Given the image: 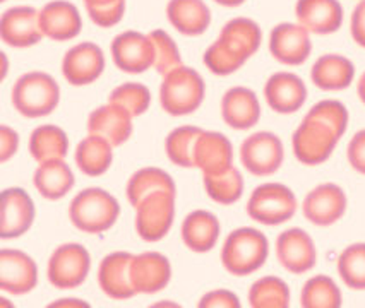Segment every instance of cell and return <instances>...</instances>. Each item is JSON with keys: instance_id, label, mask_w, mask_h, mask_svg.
<instances>
[{"instance_id": "25", "label": "cell", "mask_w": 365, "mask_h": 308, "mask_svg": "<svg viewBox=\"0 0 365 308\" xmlns=\"http://www.w3.org/2000/svg\"><path fill=\"white\" fill-rule=\"evenodd\" d=\"M40 28L43 36L50 40L69 41L81 33L83 19L74 4L53 0L40 11Z\"/></svg>"}, {"instance_id": "16", "label": "cell", "mask_w": 365, "mask_h": 308, "mask_svg": "<svg viewBox=\"0 0 365 308\" xmlns=\"http://www.w3.org/2000/svg\"><path fill=\"white\" fill-rule=\"evenodd\" d=\"M269 52L283 65H302L312 52L309 31L300 24L282 23L269 35Z\"/></svg>"}, {"instance_id": "11", "label": "cell", "mask_w": 365, "mask_h": 308, "mask_svg": "<svg viewBox=\"0 0 365 308\" xmlns=\"http://www.w3.org/2000/svg\"><path fill=\"white\" fill-rule=\"evenodd\" d=\"M112 58L117 69L127 74H143L155 67V45L150 35L124 31L112 41Z\"/></svg>"}, {"instance_id": "34", "label": "cell", "mask_w": 365, "mask_h": 308, "mask_svg": "<svg viewBox=\"0 0 365 308\" xmlns=\"http://www.w3.org/2000/svg\"><path fill=\"white\" fill-rule=\"evenodd\" d=\"M249 305L254 308L290 307V288L277 276H264L249 290Z\"/></svg>"}, {"instance_id": "41", "label": "cell", "mask_w": 365, "mask_h": 308, "mask_svg": "<svg viewBox=\"0 0 365 308\" xmlns=\"http://www.w3.org/2000/svg\"><path fill=\"white\" fill-rule=\"evenodd\" d=\"M93 23L100 28H112L125 14V0H84Z\"/></svg>"}, {"instance_id": "18", "label": "cell", "mask_w": 365, "mask_h": 308, "mask_svg": "<svg viewBox=\"0 0 365 308\" xmlns=\"http://www.w3.org/2000/svg\"><path fill=\"white\" fill-rule=\"evenodd\" d=\"M38 285L36 262L28 254L12 248L0 252V290L11 294H26Z\"/></svg>"}, {"instance_id": "29", "label": "cell", "mask_w": 365, "mask_h": 308, "mask_svg": "<svg viewBox=\"0 0 365 308\" xmlns=\"http://www.w3.org/2000/svg\"><path fill=\"white\" fill-rule=\"evenodd\" d=\"M167 18L182 35L199 36L210 28L211 11L205 0H170Z\"/></svg>"}, {"instance_id": "4", "label": "cell", "mask_w": 365, "mask_h": 308, "mask_svg": "<svg viewBox=\"0 0 365 308\" xmlns=\"http://www.w3.org/2000/svg\"><path fill=\"white\" fill-rule=\"evenodd\" d=\"M343 136L345 134L339 132L333 124L309 112L292 137L295 158L307 166L322 164L328 161Z\"/></svg>"}, {"instance_id": "9", "label": "cell", "mask_w": 365, "mask_h": 308, "mask_svg": "<svg viewBox=\"0 0 365 308\" xmlns=\"http://www.w3.org/2000/svg\"><path fill=\"white\" fill-rule=\"evenodd\" d=\"M91 269L89 252L79 243H63L50 255L46 276L57 290L79 288Z\"/></svg>"}, {"instance_id": "24", "label": "cell", "mask_w": 365, "mask_h": 308, "mask_svg": "<svg viewBox=\"0 0 365 308\" xmlns=\"http://www.w3.org/2000/svg\"><path fill=\"white\" fill-rule=\"evenodd\" d=\"M133 254L113 252L105 257L98 267V285L101 291L112 299H129L135 294L130 281V262Z\"/></svg>"}, {"instance_id": "44", "label": "cell", "mask_w": 365, "mask_h": 308, "mask_svg": "<svg viewBox=\"0 0 365 308\" xmlns=\"http://www.w3.org/2000/svg\"><path fill=\"white\" fill-rule=\"evenodd\" d=\"M19 147V136L14 129L2 125L0 127V161L7 163L9 159L18 153Z\"/></svg>"}, {"instance_id": "7", "label": "cell", "mask_w": 365, "mask_h": 308, "mask_svg": "<svg viewBox=\"0 0 365 308\" xmlns=\"http://www.w3.org/2000/svg\"><path fill=\"white\" fill-rule=\"evenodd\" d=\"M295 193L283 184L269 181L254 188L247 201L250 219L266 226H278L290 221L297 213Z\"/></svg>"}, {"instance_id": "3", "label": "cell", "mask_w": 365, "mask_h": 308, "mask_svg": "<svg viewBox=\"0 0 365 308\" xmlns=\"http://www.w3.org/2000/svg\"><path fill=\"white\" fill-rule=\"evenodd\" d=\"M120 206L112 193L98 187L84 188L69 206V218L79 231L89 235L105 233L117 223Z\"/></svg>"}, {"instance_id": "50", "label": "cell", "mask_w": 365, "mask_h": 308, "mask_svg": "<svg viewBox=\"0 0 365 308\" xmlns=\"http://www.w3.org/2000/svg\"><path fill=\"white\" fill-rule=\"evenodd\" d=\"M2 2H4V0H2Z\"/></svg>"}, {"instance_id": "48", "label": "cell", "mask_w": 365, "mask_h": 308, "mask_svg": "<svg viewBox=\"0 0 365 308\" xmlns=\"http://www.w3.org/2000/svg\"><path fill=\"white\" fill-rule=\"evenodd\" d=\"M215 2L220 4V6H223V7H239L245 2V0H215Z\"/></svg>"}, {"instance_id": "33", "label": "cell", "mask_w": 365, "mask_h": 308, "mask_svg": "<svg viewBox=\"0 0 365 308\" xmlns=\"http://www.w3.org/2000/svg\"><path fill=\"white\" fill-rule=\"evenodd\" d=\"M158 191L177 193L175 181H173V179L167 171L161 170V168L150 166L141 168V170H138L133 176H130L129 181H127L125 193L127 201L130 202L133 208H135L144 197Z\"/></svg>"}, {"instance_id": "38", "label": "cell", "mask_w": 365, "mask_h": 308, "mask_svg": "<svg viewBox=\"0 0 365 308\" xmlns=\"http://www.w3.org/2000/svg\"><path fill=\"white\" fill-rule=\"evenodd\" d=\"M338 274L350 290H365V243L346 247L338 257Z\"/></svg>"}, {"instance_id": "30", "label": "cell", "mask_w": 365, "mask_h": 308, "mask_svg": "<svg viewBox=\"0 0 365 308\" xmlns=\"http://www.w3.org/2000/svg\"><path fill=\"white\" fill-rule=\"evenodd\" d=\"M36 191L46 201H61L74 187V173L63 159L40 163L33 176Z\"/></svg>"}, {"instance_id": "37", "label": "cell", "mask_w": 365, "mask_h": 308, "mask_svg": "<svg viewBox=\"0 0 365 308\" xmlns=\"http://www.w3.org/2000/svg\"><path fill=\"white\" fill-rule=\"evenodd\" d=\"M206 193L222 206L235 204L244 193V179L235 166L220 175H205Z\"/></svg>"}, {"instance_id": "14", "label": "cell", "mask_w": 365, "mask_h": 308, "mask_svg": "<svg viewBox=\"0 0 365 308\" xmlns=\"http://www.w3.org/2000/svg\"><path fill=\"white\" fill-rule=\"evenodd\" d=\"M0 38L12 48H28L40 43L43 38L40 28V11L29 6L7 9L0 19Z\"/></svg>"}, {"instance_id": "49", "label": "cell", "mask_w": 365, "mask_h": 308, "mask_svg": "<svg viewBox=\"0 0 365 308\" xmlns=\"http://www.w3.org/2000/svg\"><path fill=\"white\" fill-rule=\"evenodd\" d=\"M2 60H4V78H6V73H7V58H6V53H2Z\"/></svg>"}, {"instance_id": "47", "label": "cell", "mask_w": 365, "mask_h": 308, "mask_svg": "<svg viewBox=\"0 0 365 308\" xmlns=\"http://www.w3.org/2000/svg\"><path fill=\"white\" fill-rule=\"evenodd\" d=\"M356 92H359V98L365 105V73L360 75L359 83H356Z\"/></svg>"}, {"instance_id": "32", "label": "cell", "mask_w": 365, "mask_h": 308, "mask_svg": "<svg viewBox=\"0 0 365 308\" xmlns=\"http://www.w3.org/2000/svg\"><path fill=\"white\" fill-rule=\"evenodd\" d=\"M29 153L38 163L63 159L69 153V137L57 125H40L29 137Z\"/></svg>"}, {"instance_id": "5", "label": "cell", "mask_w": 365, "mask_h": 308, "mask_svg": "<svg viewBox=\"0 0 365 308\" xmlns=\"http://www.w3.org/2000/svg\"><path fill=\"white\" fill-rule=\"evenodd\" d=\"M206 84L201 74L190 67L180 65L163 75L160 86L161 108L172 117L190 115L202 105Z\"/></svg>"}, {"instance_id": "20", "label": "cell", "mask_w": 365, "mask_h": 308, "mask_svg": "<svg viewBox=\"0 0 365 308\" xmlns=\"http://www.w3.org/2000/svg\"><path fill=\"white\" fill-rule=\"evenodd\" d=\"M266 103L282 115L299 112L307 100V86L297 74L277 73L264 84Z\"/></svg>"}, {"instance_id": "10", "label": "cell", "mask_w": 365, "mask_h": 308, "mask_svg": "<svg viewBox=\"0 0 365 308\" xmlns=\"http://www.w3.org/2000/svg\"><path fill=\"white\" fill-rule=\"evenodd\" d=\"M283 159V142L273 132L252 134L240 146V161L254 176L274 175L282 168Z\"/></svg>"}, {"instance_id": "19", "label": "cell", "mask_w": 365, "mask_h": 308, "mask_svg": "<svg viewBox=\"0 0 365 308\" xmlns=\"http://www.w3.org/2000/svg\"><path fill=\"white\" fill-rule=\"evenodd\" d=\"M172 280L170 260L160 252H143L130 262V281L135 294H153L167 288Z\"/></svg>"}, {"instance_id": "12", "label": "cell", "mask_w": 365, "mask_h": 308, "mask_svg": "<svg viewBox=\"0 0 365 308\" xmlns=\"http://www.w3.org/2000/svg\"><path fill=\"white\" fill-rule=\"evenodd\" d=\"M35 202L19 187L6 188L0 197V238L12 240L28 233L35 221Z\"/></svg>"}, {"instance_id": "22", "label": "cell", "mask_w": 365, "mask_h": 308, "mask_svg": "<svg viewBox=\"0 0 365 308\" xmlns=\"http://www.w3.org/2000/svg\"><path fill=\"white\" fill-rule=\"evenodd\" d=\"M295 16L309 33L331 35L341 28L343 7L338 0H297Z\"/></svg>"}, {"instance_id": "26", "label": "cell", "mask_w": 365, "mask_h": 308, "mask_svg": "<svg viewBox=\"0 0 365 308\" xmlns=\"http://www.w3.org/2000/svg\"><path fill=\"white\" fill-rule=\"evenodd\" d=\"M222 118L235 130L252 129L261 118V105L256 92L249 87H230L222 98Z\"/></svg>"}, {"instance_id": "27", "label": "cell", "mask_w": 365, "mask_h": 308, "mask_svg": "<svg viewBox=\"0 0 365 308\" xmlns=\"http://www.w3.org/2000/svg\"><path fill=\"white\" fill-rule=\"evenodd\" d=\"M180 233L182 242L189 250L196 252V254H206L216 247L220 233H222V226L213 213L197 209L185 216Z\"/></svg>"}, {"instance_id": "17", "label": "cell", "mask_w": 365, "mask_h": 308, "mask_svg": "<svg viewBox=\"0 0 365 308\" xmlns=\"http://www.w3.org/2000/svg\"><path fill=\"white\" fill-rule=\"evenodd\" d=\"M277 257L288 272L305 274L316 265L317 250L307 231L290 228L277 238Z\"/></svg>"}, {"instance_id": "13", "label": "cell", "mask_w": 365, "mask_h": 308, "mask_svg": "<svg viewBox=\"0 0 365 308\" xmlns=\"http://www.w3.org/2000/svg\"><path fill=\"white\" fill-rule=\"evenodd\" d=\"M346 193L336 184H321L305 196L302 213L316 226H331L346 213Z\"/></svg>"}, {"instance_id": "15", "label": "cell", "mask_w": 365, "mask_h": 308, "mask_svg": "<svg viewBox=\"0 0 365 308\" xmlns=\"http://www.w3.org/2000/svg\"><path fill=\"white\" fill-rule=\"evenodd\" d=\"M105 70V55L98 45L91 41L72 46L63 55L62 74L72 86H88L95 83Z\"/></svg>"}, {"instance_id": "46", "label": "cell", "mask_w": 365, "mask_h": 308, "mask_svg": "<svg viewBox=\"0 0 365 308\" xmlns=\"http://www.w3.org/2000/svg\"><path fill=\"white\" fill-rule=\"evenodd\" d=\"M72 305H78V307H89L86 302H81V299H61V302H55L50 307H72Z\"/></svg>"}, {"instance_id": "6", "label": "cell", "mask_w": 365, "mask_h": 308, "mask_svg": "<svg viewBox=\"0 0 365 308\" xmlns=\"http://www.w3.org/2000/svg\"><path fill=\"white\" fill-rule=\"evenodd\" d=\"M61 101V87L50 74H23L12 87V105L26 118H41L50 115Z\"/></svg>"}, {"instance_id": "31", "label": "cell", "mask_w": 365, "mask_h": 308, "mask_svg": "<svg viewBox=\"0 0 365 308\" xmlns=\"http://www.w3.org/2000/svg\"><path fill=\"white\" fill-rule=\"evenodd\" d=\"M76 164L84 175L101 176L107 173L113 161V146L107 139L89 134L76 147Z\"/></svg>"}, {"instance_id": "2", "label": "cell", "mask_w": 365, "mask_h": 308, "mask_svg": "<svg viewBox=\"0 0 365 308\" xmlns=\"http://www.w3.org/2000/svg\"><path fill=\"white\" fill-rule=\"evenodd\" d=\"M269 255V242L256 228H239L225 240L222 264L225 271L242 277L254 274L266 264Z\"/></svg>"}, {"instance_id": "23", "label": "cell", "mask_w": 365, "mask_h": 308, "mask_svg": "<svg viewBox=\"0 0 365 308\" xmlns=\"http://www.w3.org/2000/svg\"><path fill=\"white\" fill-rule=\"evenodd\" d=\"M233 166V146L227 136L202 130L194 149V168L202 175H220Z\"/></svg>"}, {"instance_id": "8", "label": "cell", "mask_w": 365, "mask_h": 308, "mask_svg": "<svg viewBox=\"0 0 365 308\" xmlns=\"http://www.w3.org/2000/svg\"><path fill=\"white\" fill-rule=\"evenodd\" d=\"M175 196L173 192L158 191L135 206V231L144 242H160L168 235L175 218Z\"/></svg>"}, {"instance_id": "1", "label": "cell", "mask_w": 365, "mask_h": 308, "mask_svg": "<svg viewBox=\"0 0 365 308\" xmlns=\"http://www.w3.org/2000/svg\"><path fill=\"white\" fill-rule=\"evenodd\" d=\"M261 28L249 18H235L225 24L218 40L205 52V65L216 75H230L257 52Z\"/></svg>"}, {"instance_id": "39", "label": "cell", "mask_w": 365, "mask_h": 308, "mask_svg": "<svg viewBox=\"0 0 365 308\" xmlns=\"http://www.w3.org/2000/svg\"><path fill=\"white\" fill-rule=\"evenodd\" d=\"M108 103H115L125 108L133 117H139L150 108L151 92L144 84L124 83L112 91V95L108 96Z\"/></svg>"}, {"instance_id": "35", "label": "cell", "mask_w": 365, "mask_h": 308, "mask_svg": "<svg viewBox=\"0 0 365 308\" xmlns=\"http://www.w3.org/2000/svg\"><path fill=\"white\" fill-rule=\"evenodd\" d=\"M341 303L343 298L338 285L324 274L311 277L300 293V307L304 308H338Z\"/></svg>"}, {"instance_id": "28", "label": "cell", "mask_w": 365, "mask_h": 308, "mask_svg": "<svg viewBox=\"0 0 365 308\" xmlns=\"http://www.w3.org/2000/svg\"><path fill=\"white\" fill-rule=\"evenodd\" d=\"M355 78V67L351 60L336 53L322 55L314 62L311 79L314 86L322 91L346 90Z\"/></svg>"}, {"instance_id": "43", "label": "cell", "mask_w": 365, "mask_h": 308, "mask_svg": "<svg viewBox=\"0 0 365 308\" xmlns=\"http://www.w3.org/2000/svg\"><path fill=\"white\" fill-rule=\"evenodd\" d=\"M346 158L350 166L360 175H365V129L359 130L348 142Z\"/></svg>"}, {"instance_id": "36", "label": "cell", "mask_w": 365, "mask_h": 308, "mask_svg": "<svg viewBox=\"0 0 365 308\" xmlns=\"http://www.w3.org/2000/svg\"><path fill=\"white\" fill-rule=\"evenodd\" d=\"M202 129L194 125H182L173 129L165 141L168 159L180 168H194V149Z\"/></svg>"}, {"instance_id": "21", "label": "cell", "mask_w": 365, "mask_h": 308, "mask_svg": "<svg viewBox=\"0 0 365 308\" xmlns=\"http://www.w3.org/2000/svg\"><path fill=\"white\" fill-rule=\"evenodd\" d=\"M133 115L115 103L93 110L88 117V132L100 136L113 147L122 146L133 136Z\"/></svg>"}, {"instance_id": "40", "label": "cell", "mask_w": 365, "mask_h": 308, "mask_svg": "<svg viewBox=\"0 0 365 308\" xmlns=\"http://www.w3.org/2000/svg\"><path fill=\"white\" fill-rule=\"evenodd\" d=\"M150 38L155 45V69L158 70L161 75H167L172 73L173 69L182 65L180 58V50L173 41V38L168 35L163 29H155V31L150 33Z\"/></svg>"}, {"instance_id": "45", "label": "cell", "mask_w": 365, "mask_h": 308, "mask_svg": "<svg viewBox=\"0 0 365 308\" xmlns=\"http://www.w3.org/2000/svg\"><path fill=\"white\" fill-rule=\"evenodd\" d=\"M350 33L356 45L365 48V0H360L350 21Z\"/></svg>"}, {"instance_id": "42", "label": "cell", "mask_w": 365, "mask_h": 308, "mask_svg": "<svg viewBox=\"0 0 365 308\" xmlns=\"http://www.w3.org/2000/svg\"><path fill=\"white\" fill-rule=\"evenodd\" d=\"M199 308H239L240 299L228 290H215L199 299Z\"/></svg>"}]
</instances>
